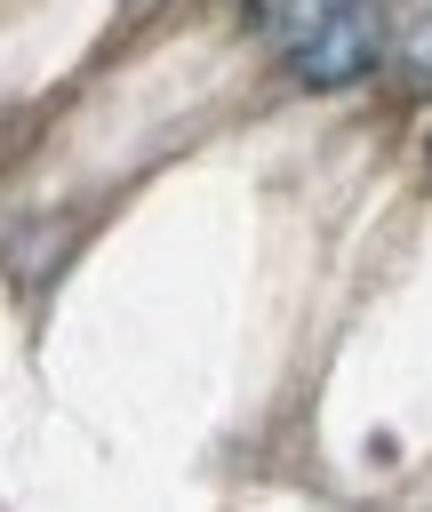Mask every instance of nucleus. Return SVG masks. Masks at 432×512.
I'll return each mask as SVG.
<instances>
[{"mask_svg": "<svg viewBox=\"0 0 432 512\" xmlns=\"http://www.w3.org/2000/svg\"><path fill=\"white\" fill-rule=\"evenodd\" d=\"M264 16L280 32V64L304 88H360L384 64V24L368 0H272Z\"/></svg>", "mask_w": 432, "mask_h": 512, "instance_id": "obj_1", "label": "nucleus"}, {"mask_svg": "<svg viewBox=\"0 0 432 512\" xmlns=\"http://www.w3.org/2000/svg\"><path fill=\"white\" fill-rule=\"evenodd\" d=\"M400 72H408V88H432V8L400 32V56H392Z\"/></svg>", "mask_w": 432, "mask_h": 512, "instance_id": "obj_2", "label": "nucleus"}, {"mask_svg": "<svg viewBox=\"0 0 432 512\" xmlns=\"http://www.w3.org/2000/svg\"><path fill=\"white\" fill-rule=\"evenodd\" d=\"M256 8H272V0H256Z\"/></svg>", "mask_w": 432, "mask_h": 512, "instance_id": "obj_3", "label": "nucleus"}]
</instances>
